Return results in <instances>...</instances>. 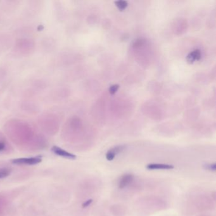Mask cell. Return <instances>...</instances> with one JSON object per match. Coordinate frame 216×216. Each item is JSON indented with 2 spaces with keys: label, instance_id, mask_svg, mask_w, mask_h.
Instances as JSON below:
<instances>
[{
  "label": "cell",
  "instance_id": "1",
  "mask_svg": "<svg viewBox=\"0 0 216 216\" xmlns=\"http://www.w3.org/2000/svg\"><path fill=\"white\" fill-rule=\"evenodd\" d=\"M42 162L40 157H28V158H18L11 160V163L16 165H36Z\"/></svg>",
  "mask_w": 216,
  "mask_h": 216
},
{
  "label": "cell",
  "instance_id": "2",
  "mask_svg": "<svg viewBox=\"0 0 216 216\" xmlns=\"http://www.w3.org/2000/svg\"><path fill=\"white\" fill-rule=\"evenodd\" d=\"M52 151L55 154V155L61 157L69 159L70 160H75L76 159V155H74V154L71 153L57 146H53L52 148Z\"/></svg>",
  "mask_w": 216,
  "mask_h": 216
},
{
  "label": "cell",
  "instance_id": "3",
  "mask_svg": "<svg viewBox=\"0 0 216 216\" xmlns=\"http://www.w3.org/2000/svg\"><path fill=\"white\" fill-rule=\"evenodd\" d=\"M134 178V176L131 174H126L122 175L118 182L119 188L123 189L129 186L133 182Z\"/></svg>",
  "mask_w": 216,
  "mask_h": 216
},
{
  "label": "cell",
  "instance_id": "4",
  "mask_svg": "<svg viewBox=\"0 0 216 216\" xmlns=\"http://www.w3.org/2000/svg\"><path fill=\"white\" fill-rule=\"evenodd\" d=\"M124 145H118L110 149L106 153V159L108 161H112L118 153L125 149Z\"/></svg>",
  "mask_w": 216,
  "mask_h": 216
},
{
  "label": "cell",
  "instance_id": "5",
  "mask_svg": "<svg viewBox=\"0 0 216 216\" xmlns=\"http://www.w3.org/2000/svg\"><path fill=\"white\" fill-rule=\"evenodd\" d=\"M146 168L148 170H171L174 168V166L171 164H158V163H151L148 164Z\"/></svg>",
  "mask_w": 216,
  "mask_h": 216
},
{
  "label": "cell",
  "instance_id": "6",
  "mask_svg": "<svg viewBox=\"0 0 216 216\" xmlns=\"http://www.w3.org/2000/svg\"><path fill=\"white\" fill-rule=\"evenodd\" d=\"M201 58V52L199 50H195L190 53L187 57V61L189 64H193L195 61L198 60Z\"/></svg>",
  "mask_w": 216,
  "mask_h": 216
},
{
  "label": "cell",
  "instance_id": "7",
  "mask_svg": "<svg viewBox=\"0 0 216 216\" xmlns=\"http://www.w3.org/2000/svg\"><path fill=\"white\" fill-rule=\"evenodd\" d=\"M11 169L8 167L0 168V179L6 178L11 174Z\"/></svg>",
  "mask_w": 216,
  "mask_h": 216
},
{
  "label": "cell",
  "instance_id": "8",
  "mask_svg": "<svg viewBox=\"0 0 216 216\" xmlns=\"http://www.w3.org/2000/svg\"><path fill=\"white\" fill-rule=\"evenodd\" d=\"M115 4L116 7L120 10L122 11L125 10L127 7L128 6V3L126 1H122V0H119V1L115 2Z\"/></svg>",
  "mask_w": 216,
  "mask_h": 216
},
{
  "label": "cell",
  "instance_id": "9",
  "mask_svg": "<svg viewBox=\"0 0 216 216\" xmlns=\"http://www.w3.org/2000/svg\"><path fill=\"white\" fill-rule=\"evenodd\" d=\"M204 168L206 170L210 171H212V172H215L216 171V164L214 163H212V164H205L203 165Z\"/></svg>",
  "mask_w": 216,
  "mask_h": 216
},
{
  "label": "cell",
  "instance_id": "10",
  "mask_svg": "<svg viewBox=\"0 0 216 216\" xmlns=\"http://www.w3.org/2000/svg\"><path fill=\"white\" fill-rule=\"evenodd\" d=\"M119 88V85H118V84H114V85H112V86H111L110 87V88H109V92L111 95H114L117 91Z\"/></svg>",
  "mask_w": 216,
  "mask_h": 216
},
{
  "label": "cell",
  "instance_id": "11",
  "mask_svg": "<svg viewBox=\"0 0 216 216\" xmlns=\"http://www.w3.org/2000/svg\"><path fill=\"white\" fill-rule=\"evenodd\" d=\"M92 202V199H89L88 200H86V201L85 202H84L82 205V207L83 208H86L88 207H89Z\"/></svg>",
  "mask_w": 216,
  "mask_h": 216
},
{
  "label": "cell",
  "instance_id": "12",
  "mask_svg": "<svg viewBox=\"0 0 216 216\" xmlns=\"http://www.w3.org/2000/svg\"><path fill=\"white\" fill-rule=\"evenodd\" d=\"M5 143L3 142H0V152L3 151L5 148Z\"/></svg>",
  "mask_w": 216,
  "mask_h": 216
},
{
  "label": "cell",
  "instance_id": "13",
  "mask_svg": "<svg viewBox=\"0 0 216 216\" xmlns=\"http://www.w3.org/2000/svg\"><path fill=\"white\" fill-rule=\"evenodd\" d=\"M44 29V26L43 25H40L38 27V31H41V30H43Z\"/></svg>",
  "mask_w": 216,
  "mask_h": 216
}]
</instances>
